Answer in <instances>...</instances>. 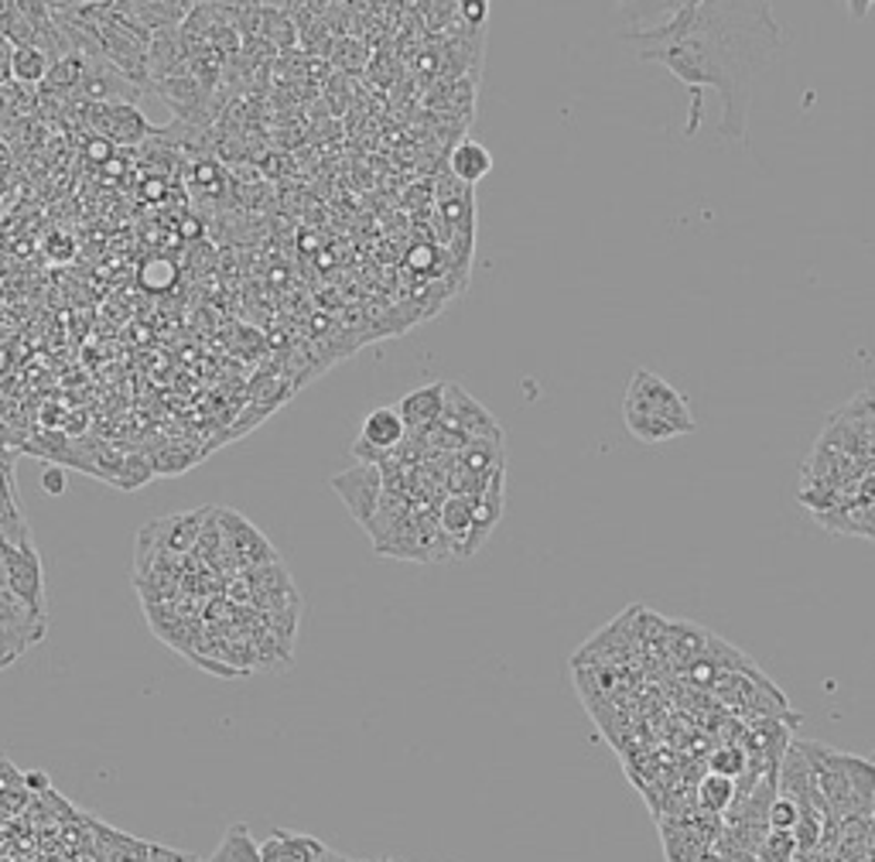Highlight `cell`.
Returning <instances> with one entry per match:
<instances>
[{
  "label": "cell",
  "mask_w": 875,
  "mask_h": 862,
  "mask_svg": "<svg viewBox=\"0 0 875 862\" xmlns=\"http://www.w3.org/2000/svg\"><path fill=\"white\" fill-rule=\"evenodd\" d=\"M640 62L663 65L691 90L688 127L691 137L704 113V90L722 96L719 134L745 141L749 103L755 80L786 45L783 24L770 4H678L663 21L622 34Z\"/></svg>",
  "instance_id": "6da1fadb"
},
{
  "label": "cell",
  "mask_w": 875,
  "mask_h": 862,
  "mask_svg": "<svg viewBox=\"0 0 875 862\" xmlns=\"http://www.w3.org/2000/svg\"><path fill=\"white\" fill-rule=\"evenodd\" d=\"M797 747L811 763L814 783H817L831 821L872 818V808H875V763L872 760L858 753L834 750L817 739H797Z\"/></svg>",
  "instance_id": "7a4b0ae2"
},
{
  "label": "cell",
  "mask_w": 875,
  "mask_h": 862,
  "mask_svg": "<svg viewBox=\"0 0 875 862\" xmlns=\"http://www.w3.org/2000/svg\"><path fill=\"white\" fill-rule=\"evenodd\" d=\"M622 421L636 442L660 445L681 435H694L698 421L688 401L653 370H632V380L622 398Z\"/></svg>",
  "instance_id": "3957f363"
},
{
  "label": "cell",
  "mask_w": 875,
  "mask_h": 862,
  "mask_svg": "<svg viewBox=\"0 0 875 862\" xmlns=\"http://www.w3.org/2000/svg\"><path fill=\"white\" fill-rule=\"evenodd\" d=\"M0 552H4L8 593L38 623H45V565H42V555H38L34 541H21V544H4V541H0Z\"/></svg>",
  "instance_id": "277c9868"
},
{
  "label": "cell",
  "mask_w": 875,
  "mask_h": 862,
  "mask_svg": "<svg viewBox=\"0 0 875 862\" xmlns=\"http://www.w3.org/2000/svg\"><path fill=\"white\" fill-rule=\"evenodd\" d=\"M83 113H90L93 134L106 137L113 147H141L154 137H165V127L151 124L134 103H83Z\"/></svg>",
  "instance_id": "5b68a950"
},
{
  "label": "cell",
  "mask_w": 875,
  "mask_h": 862,
  "mask_svg": "<svg viewBox=\"0 0 875 862\" xmlns=\"http://www.w3.org/2000/svg\"><path fill=\"white\" fill-rule=\"evenodd\" d=\"M209 511H213V503L198 506V511H182V514L147 521L137 531V547H154V552H165L172 558H188L195 541H198V531H203V524L209 517Z\"/></svg>",
  "instance_id": "8992f818"
},
{
  "label": "cell",
  "mask_w": 875,
  "mask_h": 862,
  "mask_svg": "<svg viewBox=\"0 0 875 862\" xmlns=\"http://www.w3.org/2000/svg\"><path fill=\"white\" fill-rule=\"evenodd\" d=\"M216 517H219V531H223V541L229 547V555L236 558V565H240L244 572L281 562L277 547L240 511H233V506H216Z\"/></svg>",
  "instance_id": "52a82bcc"
},
{
  "label": "cell",
  "mask_w": 875,
  "mask_h": 862,
  "mask_svg": "<svg viewBox=\"0 0 875 862\" xmlns=\"http://www.w3.org/2000/svg\"><path fill=\"white\" fill-rule=\"evenodd\" d=\"M329 486L342 496L352 521L367 531L373 514H377V506H380V496H383V473H380V469L356 462L352 469H346V473L332 476Z\"/></svg>",
  "instance_id": "ba28073f"
},
{
  "label": "cell",
  "mask_w": 875,
  "mask_h": 862,
  "mask_svg": "<svg viewBox=\"0 0 875 862\" xmlns=\"http://www.w3.org/2000/svg\"><path fill=\"white\" fill-rule=\"evenodd\" d=\"M442 421L449 428H455L459 435L472 439H493V442H506L503 428L496 424V418L490 414V408H483L475 401L462 383H445V414Z\"/></svg>",
  "instance_id": "9c48e42d"
},
{
  "label": "cell",
  "mask_w": 875,
  "mask_h": 862,
  "mask_svg": "<svg viewBox=\"0 0 875 862\" xmlns=\"http://www.w3.org/2000/svg\"><path fill=\"white\" fill-rule=\"evenodd\" d=\"M75 100L83 103H134L141 100V90L127 80L124 72H116L106 59H86V72H83V83L75 90Z\"/></svg>",
  "instance_id": "30bf717a"
},
{
  "label": "cell",
  "mask_w": 875,
  "mask_h": 862,
  "mask_svg": "<svg viewBox=\"0 0 875 862\" xmlns=\"http://www.w3.org/2000/svg\"><path fill=\"white\" fill-rule=\"evenodd\" d=\"M503 476H506V465H500L496 473L490 476L486 490L475 496V503H472V534L465 541L462 558H472L475 552H480V547L486 544V537L493 534V527L500 524V517H503Z\"/></svg>",
  "instance_id": "8fae6325"
},
{
  "label": "cell",
  "mask_w": 875,
  "mask_h": 862,
  "mask_svg": "<svg viewBox=\"0 0 875 862\" xmlns=\"http://www.w3.org/2000/svg\"><path fill=\"white\" fill-rule=\"evenodd\" d=\"M397 414H401L408 435H418V431L437 424L445 414V380L424 383V387L411 390V394H404L401 404H397Z\"/></svg>",
  "instance_id": "7c38bea8"
},
{
  "label": "cell",
  "mask_w": 875,
  "mask_h": 862,
  "mask_svg": "<svg viewBox=\"0 0 875 862\" xmlns=\"http://www.w3.org/2000/svg\"><path fill=\"white\" fill-rule=\"evenodd\" d=\"M449 172H452L455 182L475 188V185H480L493 172V151L486 144H480V141L465 137V141H459L449 151Z\"/></svg>",
  "instance_id": "4fadbf2b"
},
{
  "label": "cell",
  "mask_w": 875,
  "mask_h": 862,
  "mask_svg": "<svg viewBox=\"0 0 875 862\" xmlns=\"http://www.w3.org/2000/svg\"><path fill=\"white\" fill-rule=\"evenodd\" d=\"M360 442L377 449V452H390L397 445H404L408 442V428H404L401 414H397V408H373L363 418Z\"/></svg>",
  "instance_id": "5bb4252c"
},
{
  "label": "cell",
  "mask_w": 875,
  "mask_h": 862,
  "mask_svg": "<svg viewBox=\"0 0 875 862\" xmlns=\"http://www.w3.org/2000/svg\"><path fill=\"white\" fill-rule=\"evenodd\" d=\"M8 69H11V75L21 86H45L52 59H49V52H42L38 45H21V49H11Z\"/></svg>",
  "instance_id": "9a60e30c"
},
{
  "label": "cell",
  "mask_w": 875,
  "mask_h": 862,
  "mask_svg": "<svg viewBox=\"0 0 875 862\" xmlns=\"http://www.w3.org/2000/svg\"><path fill=\"white\" fill-rule=\"evenodd\" d=\"M206 862H260V842L250 835V829L244 825V821H233L223 835V842L216 845V852Z\"/></svg>",
  "instance_id": "2e32d148"
},
{
  "label": "cell",
  "mask_w": 875,
  "mask_h": 862,
  "mask_svg": "<svg viewBox=\"0 0 875 862\" xmlns=\"http://www.w3.org/2000/svg\"><path fill=\"white\" fill-rule=\"evenodd\" d=\"M735 798H739V791H735V780H729V777H719V773H704L701 780H698V804L708 811V814H729L732 811V804H735Z\"/></svg>",
  "instance_id": "e0dca14e"
},
{
  "label": "cell",
  "mask_w": 875,
  "mask_h": 862,
  "mask_svg": "<svg viewBox=\"0 0 875 862\" xmlns=\"http://www.w3.org/2000/svg\"><path fill=\"white\" fill-rule=\"evenodd\" d=\"M83 72H86V55L83 52H65L52 62L49 69V80L42 90L49 93H75L79 83H83Z\"/></svg>",
  "instance_id": "ac0fdd59"
},
{
  "label": "cell",
  "mask_w": 875,
  "mask_h": 862,
  "mask_svg": "<svg viewBox=\"0 0 875 862\" xmlns=\"http://www.w3.org/2000/svg\"><path fill=\"white\" fill-rule=\"evenodd\" d=\"M137 281L144 291H172L178 285V264L165 254H154L141 264Z\"/></svg>",
  "instance_id": "d6986e66"
},
{
  "label": "cell",
  "mask_w": 875,
  "mask_h": 862,
  "mask_svg": "<svg viewBox=\"0 0 875 862\" xmlns=\"http://www.w3.org/2000/svg\"><path fill=\"white\" fill-rule=\"evenodd\" d=\"M752 855L755 862H797V839H793V832L766 829L763 839L755 842Z\"/></svg>",
  "instance_id": "ffe728a7"
},
{
  "label": "cell",
  "mask_w": 875,
  "mask_h": 862,
  "mask_svg": "<svg viewBox=\"0 0 875 862\" xmlns=\"http://www.w3.org/2000/svg\"><path fill=\"white\" fill-rule=\"evenodd\" d=\"M749 770V753L742 742H725V747H714V753L708 757V773H719L729 780L745 777Z\"/></svg>",
  "instance_id": "44dd1931"
},
{
  "label": "cell",
  "mask_w": 875,
  "mask_h": 862,
  "mask_svg": "<svg viewBox=\"0 0 875 862\" xmlns=\"http://www.w3.org/2000/svg\"><path fill=\"white\" fill-rule=\"evenodd\" d=\"M801 825V808L793 804L790 798H773L770 801V811H766V829H776V832H793Z\"/></svg>",
  "instance_id": "7402d4cb"
},
{
  "label": "cell",
  "mask_w": 875,
  "mask_h": 862,
  "mask_svg": "<svg viewBox=\"0 0 875 862\" xmlns=\"http://www.w3.org/2000/svg\"><path fill=\"white\" fill-rule=\"evenodd\" d=\"M192 185L195 188H206V192H223V185H226V168L216 162V158H198L195 165H192Z\"/></svg>",
  "instance_id": "603a6c76"
},
{
  "label": "cell",
  "mask_w": 875,
  "mask_h": 862,
  "mask_svg": "<svg viewBox=\"0 0 875 862\" xmlns=\"http://www.w3.org/2000/svg\"><path fill=\"white\" fill-rule=\"evenodd\" d=\"M147 862H198L195 855L182 852V849H168V845H151L147 842Z\"/></svg>",
  "instance_id": "cb8c5ba5"
},
{
  "label": "cell",
  "mask_w": 875,
  "mask_h": 862,
  "mask_svg": "<svg viewBox=\"0 0 875 862\" xmlns=\"http://www.w3.org/2000/svg\"><path fill=\"white\" fill-rule=\"evenodd\" d=\"M86 158L96 162V165H106L110 158H116V147H113L106 137H93V141L86 144Z\"/></svg>",
  "instance_id": "d4e9b609"
},
{
  "label": "cell",
  "mask_w": 875,
  "mask_h": 862,
  "mask_svg": "<svg viewBox=\"0 0 875 862\" xmlns=\"http://www.w3.org/2000/svg\"><path fill=\"white\" fill-rule=\"evenodd\" d=\"M459 18L469 24V28H480V24H486V18H490V4H459Z\"/></svg>",
  "instance_id": "484cf974"
},
{
  "label": "cell",
  "mask_w": 875,
  "mask_h": 862,
  "mask_svg": "<svg viewBox=\"0 0 875 862\" xmlns=\"http://www.w3.org/2000/svg\"><path fill=\"white\" fill-rule=\"evenodd\" d=\"M434 260H437V250H434V247H414L411 257H408V264H411L414 270H431Z\"/></svg>",
  "instance_id": "4316f807"
},
{
  "label": "cell",
  "mask_w": 875,
  "mask_h": 862,
  "mask_svg": "<svg viewBox=\"0 0 875 862\" xmlns=\"http://www.w3.org/2000/svg\"><path fill=\"white\" fill-rule=\"evenodd\" d=\"M42 490H45V493H65V473H62V465H52V469H45V476H42Z\"/></svg>",
  "instance_id": "83f0119b"
},
{
  "label": "cell",
  "mask_w": 875,
  "mask_h": 862,
  "mask_svg": "<svg viewBox=\"0 0 875 862\" xmlns=\"http://www.w3.org/2000/svg\"><path fill=\"white\" fill-rule=\"evenodd\" d=\"M4 360H8V357H4V352H0V370H4Z\"/></svg>",
  "instance_id": "f1b7e54d"
},
{
  "label": "cell",
  "mask_w": 875,
  "mask_h": 862,
  "mask_svg": "<svg viewBox=\"0 0 875 862\" xmlns=\"http://www.w3.org/2000/svg\"><path fill=\"white\" fill-rule=\"evenodd\" d=\"M349 862H352V859H349ZM356 862H367V859H356Z\"/></svg>",
  "instance_id": "f546056e"
},
{
  "label": "cell",
  "mask_w": 875,
  "mask_h": 862,
  "mask_svg": "<svg viewBox=\"0 0 875 862\" xmlns=\"http://www.w3.org/2000/svg\"><path fill=\"white\" fill-rule=\"evenodd\" d=\"M380 862H393V859H380Z\"/></svg>",
  "instance_id": "4dcf8cb0"
}]
</instances>
